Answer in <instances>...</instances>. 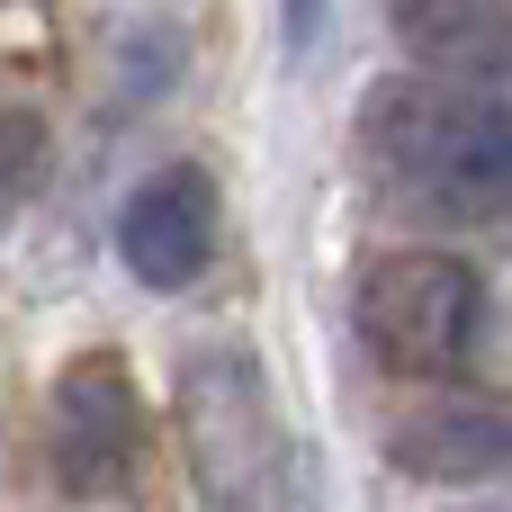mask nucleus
I'll list each match as a JSON object with an SVG mask.
<instances>
[{
  "label": "nucleus",
  "mask_w": 512,
  "mask_h": 512,
  "mask_svg": "<svg viewBox=\"0 0 512 512\" xmlns=\"http://www.w3.org/2000/svg\"><path fill=\"white\" fill-rule=\"evenodd\" d=\"M315 36H324V0H288V45L306 54Z\"/></svg>",
  "instance_id": "obj_10"
},
{
  "label": "nucleus",
  "mask_w": 512,
  "mask_h": 512,
  "mask_svg": "<svg viewBox=\"0 0 512 512\" xmlns=\"http://www.w3.org/2000/svg\"><path fill=\"white\" fill-rule=\"evenodd\" d=\"M351 324L396 378H459L486 333V279L459 252H378L351 288Z\"/></svg>",
  "instance_id": "obj_2"
},
{
  "label": "nucleus",
  "mask_w": 512,
  "mask_h": 512,
  "mask_svg": "<svg viewBox=\"0 0 512 512\" xmlns=\"http://www.w3.org/2000/svg\"><path fill=\"white\" fill-rule=\"evenodd\" d=\"M180 432H189V468L216 504H243L252 477L270 468V387L243 351H198L180 369Z\"/></svg>",
  "instance_id": "obj_3"
},
{
  "label": "nucleus",
  "mask_w": 512,
  "mask_h": 512,
  "mask_svg": "<svg viewBox=\"0 0 512 512\" xmlns=\"http://www.w3.org/2000/svg\"><path fill=\"white\" fill-rule=\"evenodd\" d=\"M216 243H225V207H216V180L198 162H171V171L135 180V198L117 207V261L162 297L207 279Z\"/></svg>",
  "instance_id": "obj_5"
},
{
  "label": "nucleus",
  "mask_w": 512,
  "mask_h": 512,
  "mask_svg": "<svg viewBox=\"0 0 512 512\" xmlns=\"http://www.w3.org/2000/svg\"><path fill=\"white\" fill-rule=\"evenodd\" d=\"M45 450H54V477L72 495H99V486H117L135 468V450H144V396H135V378H126L117 351L63 360L54 414H45Z\"/></svg>",
  "instance_id": "obj_4"
},
{
  "label": "nucleus",
  "mask_w": 512,
  "mask_h": 512,
  "mask_svg": "<svg viewBox=\"0 0 512 512\" xmlns=\"http://www.w3.org/2000/svg\"><path fill=\"white\" fill-rule=\"evenodd\" d=\"M36 171H45V126H36L27 108H0V207H9Z\"/></svg>",
  "instance_id": "obj_8"
},
{
  "label": "nucleus",
  "mask_w": 512,
  "mask_h": 512,
  "mask_svg": "<svg viewBox=\"0 0 512 512\" xmlns=\"http://www.w3.org/2000/svg\"><path fill=\"white\" fill-rule=\"evenodd\" d=\"M495 512H512V504H495Z\"/></svg>",
  "instance_id": "obj_11"
},
{
  "label": "nucleus",
  "mask_w": 512,
  "mask_h": 512,
  "mask_svg": "<svg viewBox=\"0 0 512 512\" xmlns=\"http://www.w3.org/2000/svg\"><path fill=\"white\" fill-rule=\"evenodd\" d=\"M360 153L414 207L504 216L512 207V90L441 81V72H387L360 99Z\"/></svg>",
  "instance_id": "obj_1"
},
{
  "label": "nucleus",
  "mask_w": 512,
  "mask_h": 512,
  "mask_svg": "<svg viewBox=\"0 0 512 512\" xmlns=\"http://www.w3.org/2000/svg\"><path fill=\"white\" fill-rule=\"evenodd\" d=\"M387 18L423 72L512 90V0H387Z\"/></svg>",
  "instance_id": "obj_7"
},
{
  "label": "nucleus",
  "mask_w": 512,
  "mask_h": 512,
  "mask_svg": "<svg viewBox=\"0 0 512 512\" xmlns=\"http://www.w3.org/2000/svg\"><path fill=\"white\" fill-rule=\"evenodd\" d=\"M387 459L423 486H504L512 477V396H423L387 423Z\"/></svg>",
  "instance_id": "obj_6"
},
{
  "label": "nucleus",
  "mask_w": 512,
  "mask_h": 512,
  "mask_svg": "<svg viewBox=\"0 0 512 512\" xmlns=\"http://www.w3.org/2000/svg\"><path fill=\"white\" fill-rule=\"evenodd\" d=\"M288 512H333V477H324V459H288Z\"/></svg>",
  "instance_id": "obj_9"
}]
</instances>
